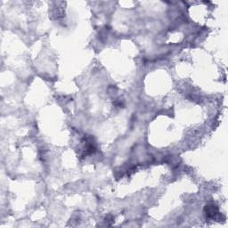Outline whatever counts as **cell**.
I'll use <instances>...</instances> for the list:
<instances>
[{"label":"cell","mask_w":228,"mask_h":228,"mask_svg":"<svg viewBox=\"0 0 228 228\" xmlns=\"http://www.w3.org/2000/svg\"><path fill=\"white\" fill-rule=\"evenodd\" d=\"M206 210H207V215H208V217H214L216 215H217V207H215V206H208L207 208H206Z\"/></svg>","instance_id":"1"}]
</instances>
